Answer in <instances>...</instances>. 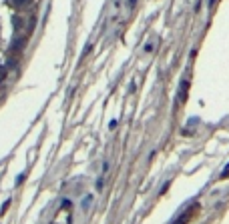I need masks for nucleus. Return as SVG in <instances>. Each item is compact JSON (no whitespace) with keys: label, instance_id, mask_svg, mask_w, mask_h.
Wrapping results in <instances>:
<instances>
[{"label":"nucleus","instance_id":"3","mask_svg":"<svg viewBox=\"0 0 229 224\" xmlns=\"http://www.w3.org/2000/svg\"><path fill=\"white\" fill-rule=\"evenodd\" d=\"M135 2H137V0H127V6H129V10H131V8L135 6Z\"/></svg>","mask_w":229,"mask_h":224},{"label":"nucleus","instance_id":"1","mask_svg":"<svg viewBox=\"0 0 229 224\" xmlns=\"http://www.w3.org/2000/svg\"><path fill=\"white\" fill-rule=\"evenodd\" d=\"M195 210H197V206H193V208H189V210H185V214H183L177 222H173V224H189V220L193 218V214H195Z\"/></svg>","mask_w":229,"mask_h":224},{"label":"nucleus","instance_id":"2","mask_svg":"<svg viewBox=\"0 0 229 224\" xmlns=\"http://www.w3.org/2000/svg\"><path fill=\"white\" fill-rule=\"evenodd\" d=\"M88 204H91V196H87V198H85V200H82V206H85V208H87Z\"/></svg>","mask_w":229,"mask_h":224}]
</instances>
